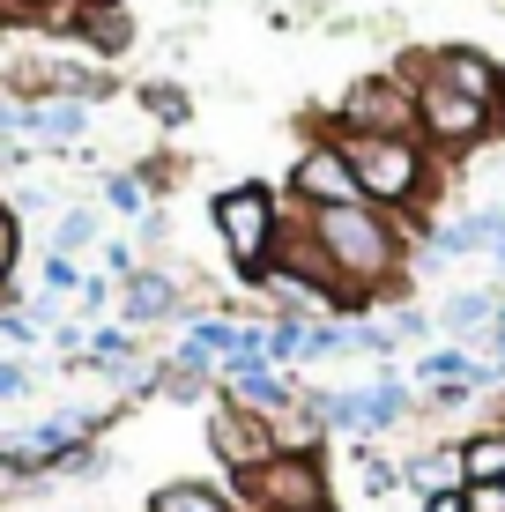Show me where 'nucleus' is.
<instances>
[{"mask_svg": "<svg viewBox=\"0 0 505 512\" xmlns=\"http://www.w3.org/2000/svg\"><path fill=\"white\" fill-rule=\"evenodd\" d=\"M320 512H335V505H320Z\"/></svg>", "mask_w": 505, "mask_h": 512, "instance_id": "nucleus-35", "label": "nucleus"}, {"mask_svg": "<svg viewBox=\"0 0 505 512\" xmlns=\"http://www.w3.org/2000/svg\"><path fill=\"white\" fill-rule=\"evenodd\" d=\"M104 201H112L119 216H149V179L142 171H112V179H104Z\"/></svg>", "mask_w": 505, "mask_h": 512, "instance_id": "nucleus-20", "label": "nucleus"}, {"mask_svg": "<svg viewBox=\"0 0 505 512\" xmlns=\"http://www.w3.org/2000/svg\"><path fill=\"white\" fill-rule=\"evenodd\" d=\"M305 216V208H298ZM305 231L312 245H320L327 260H335V275H342V297H350V312L342 320H357V312H372V305H387V297H402V268H409V238H402V223L394 216H379V208H320V216H305Z\"/></svg>", "mask_w": 505, "mask_h": 512, "instance_id": "nucleus-1", "label": "nucleus"}, {"mask_svg": "<svg viewBox=\"0 0 505 512\" xmlns=\"http://www.w3.org/2000/svg\"><path fill=\"white\" fill-rule=\"evenodd\" d=\"M208 223H216V238H223V260H231L246 282H260L275 268V253H283V231H290V201L275 186H223L216 201H208Z\"/></svg>", "mask_w": 505, "mask_h": 512, "instance_id": "nucleus-3", "label": "nucleus"}, {"mask_svg": "<svg viewBox=\"0 0 505 512\" xmlns=\"http://www.w3.org/2000/svg\"><path fill=\"white\" fill-rule=\"evenodd\" d=\"M424 60H431V75H446L454 90L498 104V60H483L476 45H439V52H424Z\"/></svg>", "mask_w": 505, "mask_h": 512, "instance_id": "nucleus-10", "label": "nucleus"}, {"mask_svg": "<svg viewBox=\"0 0 505 512\" xmlns=\"http://www.w3.org/2000/svg\"><path fill=\"white\" fill-rule=\"evenodd\" d=\"M461 483H505V423H483V431H461Z\"/></svg>", "mask_w": 505, "mask_h": 512, "instance_id": "nucleus-12", "label": "nucleus"}, {"mask_svg": "<svg viewBox=\"0 0 505 512\" xmlns=\"http://www.w3.org/2000/svg\"><path fill=\"white\" fill-rule=\"evenodd\" d=\"M82 127H90V104H75V97H38V104H23V134H30V141L75 149Z\"/></svg>", "mask_w": 505, "mask_h": 512, "instance_id": "nucleus-11", "label": "nucleus"}, {"mask_svg": "<svg viewBox=\"0 0 505 512\" xmlns=\"http://www.w3.org/2000/svg\"><path fill=\"white\" fill-rule=\"evenodd\" d=\"M491 342H498V364H505V297H498V327H491Z\"/></svg>", "mask_w": 505, "mask_h": 512, "instance_id": "nucleus-33", "label": "nucleus"}, {"mask_svg": "<svg viewBox=\"0 0 505 512\" xmlns=\"http://www.w3.org/2000/svg\"><path fill=\"white\" fill-rule=\"evenodd\" d=\"M424 512H468V505H461V490H431Z\"/></svg>", "mask_w": 505, "mask_h": 512, "instance_id": "nucleus-32", "label": "nucleus"}, {"mask_svg": "<svg viewBox=\"0 0 505 512\" xmlns=\"http://www.w3.org/2000/svg\"><path fill=\"white\" fill-rule=\"evenodd\" d=\"M491 260L505 268V201H491Z\"/></svg>", "mask_w": 505, "mask_h": 512, "instance_id": "nucleus-30", "label": "nucleus"}, {"mask_svg": "<svg viewBox=\"0 0 505 512\" xmlns=\"http://www.w3.org/2000/svg\"><path fill=\"white\" fill-rule=\"evenodd\" d=\"M82 282H90V275H82L67 253H45V297H67V290L82 297Z\"/></svg>", "mask_w": 505, "mask_h": 512, "instance_id": "nucleus-23", "label": "nucleus"}, {"mask_svg": "<svg viewBox=\"0 0 505 512\" xmlns=\"http://www.w3.org/2000/svg\"><path fill=\"white\" fill-rule=\"evenodd\" d=\"M357 475H364V490H372V498H387V490H402V461H379L372 446H364V461H357Z\"/></svg>", "mask_w": 505, "mask_h": 512, "instance_id": "nucleus-22", "label": "nucleus"}, {"mask_svg": "<svg viewBox=\"0 0 505 512\" xmlns=\"http://www.w3.org/2000/svg\"><path fill=\"white\" fill-rule=\"evenodd\" d=\"M90 238H97V216H90V208H67V216L52 223V253H67V260H75Z\"/></svg>", "mask_w": 505, "mask_h": 512, "instance_id": "nucleus-21", "label": "nucleus"}, {"mask_svg": "<svg viewBox=\"0 0 505 512\" xmlns=\"http://www.w3.org/2000/svg\"><path fill=\"white\" fill-rule=\"evenodd\" d=\"M231 498L246 512H320V505H335L327 453H275V461L253 468L246 483H231Z\"/></svg>", "mask_w": 505, "mask_h": 512, "instance_id": "nucleus-5", "label": "nucleus"}, {"mask_svg": "<svg viewBox=\"0 0 505 512\" xmlns=\"http://www.w3.org/2000/svg\"><path fill=\"white\" fill-rule=\"evenodd\" d=\"M431 327H439V320H431V312H416V305H402V312L387 320V334H394V342H409V334H431Z\"/></svg>", "mask_w": 505, "mask_h": 512, "instance_id": "nucleus-28", "label": "nucleus"}, {"mask_svg": "<svg viewBox=\"0 0 505 512\" xmlns=\"http://www.w3.org/2000/svg\"><path fill=\"white\" fill-rule=\"evenodd\" d=\"M38 334H45V327H38V320H30V312H23V305H15V312H0V342H15V349H30V342H38Z\"/></svg>", "mask_w": 505, "mask_h": 512, "instance_id": "nucleus-26", "label": "nucleus"}, {"mask_svg": "<svg viewBox=\"0 0 505 512\" xmlns=\"http://www.w3.org/2000/svg\"><path fill=\"white\" fill-rule=\"evenodd\" d=\"M156 320H186V327H194V312H186L179 275L142 268V275H127V282H119V327H156Z\"/></svg>", "mask_w": 505, "mask_h": 512, "instance_id": "nucleus-9", "label": "nucleus"}, {"mask_svg": "<svg viewBox=\"0 0 505 512\" xmlns=\"http://www.w3.org/2000/svg\"><path fill=\"white\" fill-rule=\"evenodd\" d=\"M402 75H409V90H416V141H424L431 156L483 149V141L498 134V104H483V97L454 90L446 75H431V60H424V52H416Z\"/></svg>", "mask_w": 505, "mask_h": 512, "instance_id": "nucleus-4", "label": "nucleus"}, {"mask_svg": "<svg viewBox=\"0 0 505 512\" xmlns=\"http://www.w3.org/2000/svg\"><path fill=\"white\" fill-rule=\"evenodd\" d=\"M23 394H30V372L15 357H0V401H23Z\"/></svg>", "mask_w": 505, "mask_h": 512, "instance_id": "nucleus-29", "label": "nucleus"}, {"mask_svg": "<svg viewBox=\"0 0 505 512\" xmlns=\"http://www.w3.org/2000/svg\"><path fill=\"white\" fill-rule=\"evenodd\" d=\"M283 201H290V208H305V216H320V208H350V201H364V193H357V171H350V156H342V141L312 134L305 149L290 156Z\"/></svg>", "mask_w": 505, "mask_h": 512, "instance_id": "nucleus-7", "label": "nucleus"}, {"mask_svg": "<svg viewBox=\"0 0 505 512\" xmlns=\"http://www.w3.org/2000/svg\"><path fill=\"white\" fill-rule=\"evenodd\" d=\"M327 134H416V90H409V75L394 67V75L350 82V90L335 97V112H327Z\"/></svg>", "mask_w": 505, "mask_h": 512, "instance_id": "nucleus-6", "label": "nucleus"}, {"mask_svg": "<svg viewBox=\"0 0 505 512\" xmlns=\"http://www.w3.org/2000/svg\"><path fill=\"white\" fill-rule=\"evenodd\" d=\"M402 483H409V490H424V498H431V490H461V453H454V446H424V453H409V461H402Z\"/></svg>", "mask_w": 505, "mask_h": 512, "instance_id": "nucleus-16", "label": "nucleus"}, {"mask_svg": "<svg viewBox=\"0 0 505 512\" xmlns=\"http://www.w3.org/2000/svg\"><path fill=\"white\" fill-rule=\"evenodd\" d=\"M461 505L468 512H505V483H461Z\"/></svg>", "mask_w": 505, "mask_h": 512, "instance_id": "nucleus-27", "label": "nucleus"}, {"mask_svg": "<svg viewBox=\"0 0 505 512\" xmlns=\"http://www.w3.org/2000/svg\"><path fill=\"white\" fill-rule=\"evenodd\" d=\"M439 327L461 334V342H468V334H491L498 327V290H454L439 305Z\"/></svg>", "mask_w": 505, "mask_h": 512, "instance_id": "nucleus-13", "label": "nucleus"}, {"mask_svg": "<svg viewBox=\"0 0 505 512\" xmlns=\"http://www.w3.org/2000/svg\"><path fill=\"white\" fill-rule=\"evenodd\" d=\"M15 253H23V223H15V208H0V297H8V275H15Z\"/></svg>", "mask_w": 505, "mask_h": 512, "instance_id": "nucleus-24", "label": "nucleus"}, {"mask_svg": "<svg viewBox=\"0 0 505 512\" xmlns=\"http://www.w3.org/2000/svg\"><path fill=\"white\" fill-rule=\"evenodd\" d=\"M498 134H505V67H498Z\"/></svg>", "mask_w": 505, "mask_h": 512, "instance_id": "nucleus-34", "label": "nucleus"}, {"mask_svg": "<svg viewBox=\"0 0 505 512\" xmlns=\"http://www.w3.org/2000/svg\"><path fill=\"white\" fill-rule=\"evenodd\" d=\"M431 253L439 260H461V253H491V208H468V216H446L431 231Z\"/></svg>", "mask_w": 505, "mask_h": 512, "instance_id": "nucleus-14", "label": "nucleus"}, {"mask_svg": "<svg viewBox=\"0 0 505 512\" xmlns=\"http://www.w3.org/2000/svg\"><path fill=\"white\" fill-rule=\"evenodd\" d=\"M104 297H112V282H104V275L82 282V305H90V312H104Z\"/></svg>", "mask_w": 505, "mask_h": 512, "instance_id": "nucleus-31", "label": "nucleus"}, {"mask_svg": "<svg viewBox=\"0 0 505 512\" xmlns=\"http://www.w3.org/2000/svg\"><path fill=\"white\" fill-rule=\"evenodd\" d=\"M327 141H342L364 208H379V216H394V223H402V216H431L439 156H431L416 134H327Z\"/></svg>", "mask_w": 505, "mask_h": 512, "instance_id": "nucleus-2", "label": "nucleus"}, {"mask_svg": "<svg viewBox=\"0 0 505 512\" xmlns=\"http://www.w3.org/2000/svg\"><path fill=\"white\" fill-rule=\"evenodd\" d=\"M260 357H268L275 372H290V364L305 357V327L298 320H268V327H260Z\"/></svg>", "mask_w": 505, "mask_h": 512, "instance_id": "nucleus-19", "label": "nucleus"}, {"mask_svg": "<svg viewBox=\"0 0 505 512\" xmlns=\"http://www.w3.org/2000/svg\"><path fill=\"white\" fill-rule=\"evenodd\" d=\"M149 512H246V505H238L231 490H216V483H156Z\"/></svg>", "mask_w": 505, "mask_h": 512, "instance_id": "nucleus-15", "label": "nucleus"}, {"mask_svg": "<svg viewBox=\"0 0 505 512\" xmlns=\"http://www.w3.org/2000/svg\"><path fill=\"white\" fill-rule=\"evenodd\" d=\"M208 453L223 461L231 483H246L253 468H268L275 453H283V431H275L268 416L238 409V401H216V409H208Z\"/></svg>", "mask_w": 505, "mask_h": 512, "instance_id": "nucleus-8", "label": "nucleus"}, {"mask_svg": "<svg viewBox=\"0 0 505 512\" xmlns=\"http://www.w3.org/2000/svg\"><path fill=\"white\" fill-rule=\"evenodd\" d=\"M142 112L156 119V127H186V119H194V97H186L179 82L156 75V82H142Z\"/></svg>", "mask_w": 505, "mask_h": 512, "instance_id": "nucleus-18", "label": "nucleus"}, {"mask_svg": "<svg viewBox=\"0 0 505 512\" xmlns=\"http://www.w3.org/2000/svg\"><path fill=\"white\" fill-rule=\"evenodd\" d=\"M416 409V401H409V386L402 379H394V372H379L372 386H364V438H379V431H394V423H402Z\"/></svg>", "mask_w": 505, "mask_h": 512, "instance_id": "nucleus-17", "label": "nucleus"}, {"mask_svg": "<svg viewBox=\"0 0 505 512\" xmlns=\"http://www.w3.org/2000/svg\"><path fill=\"white\" fill-rule=\"evenodd\" d=\"M30 483H38V475H30L23 461H15V453H8V446H0V505H8V498H23V490H30Z\"/></svg>", "mask_w": 505, "mask_h": 512, "instance_id": "nucleus-25", "label": "nucleus"}]
</instances>
